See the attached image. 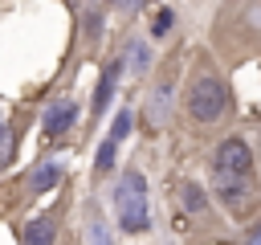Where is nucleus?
Instances as JSON below:
<instances>
[{
  "label": "nucleus",
  "mask_w": 261,
  "mask_h": 245,
  "mask_svg": "<svg viewBox=\"0 0 261 245\" xmlns=\"http://www.w3.org/2000/svg\"><path fill=\"white\" fill-rule=\"evenodd\" d=\"M216 53L241 61L261 45V0H224L212 24Z\"/></svg>",
  "instance_id": "nucleus-1"
},
{
  "label": "nucleus",
  "mask_w": 261,
  "mask_h": 245,
  "mask_svg": "<svg viewBox=\"0 0 261 245\" xmlns=\"http://www.w3.org/2000/svg\"><path fill=\"white\" fill-rule=\"evenodd\" d=\"M184 110H188V118L200 122V127H212V122H220V118L232 110V90H228V82H224V74H220L216 65L192 69L188 90H184Z\"/></svg>",
  "instance_id": "nucleus-2"
},
{
  "label": "nucleus",
  "mask_w": 261,
  "mask_h": 245,
  "mask_svg": "<svg viewBox=\"0 0 261 245\" xmlns=\"http://www.w3.org/2000/svg\"><path fill=\"white\" fill-rule=\"evenodd\" d=\"M110 204H114V220H118L122 233L139 237V233L151 229V200H147V180H143V172H135V167L122 172L118 184H114V192H110Z\"/></svg>",
  "instance_id": "nucleus-3"
},
{
  "label": "nucleus",
  "mask_w": 261,
  "mask_h": 245,
  "mask_svg": "<svg viewBox=\"0 0 261 245\" xmlns=\"http://www.w3.org/2000/svg\"><path fill=\"white\" fill-rule=\"evenodd\" d=\"M253 147L241 139V135H228V139H220L216 143V151H212V176H245V180H253Z\"/></svg>",
  "instance_id": "nucleus-4"
},
{
  "label": "nucleus",
  "mask_w": 261,
  "mask_h": 245,
  "mask_svg": "<svg viewBox=\"0 0 261 245\" xmlns=\"http://www.w3.org/2000/svg\"><path fill=\"white\" fill-rule=\"evenodd\" d=\"M212 188H216V200L232 216L249 212V204H253V180H245V176H212Z\"/></svg>",
  "instance_id": "nucleus-5"
},
{
  "label": "nucleus",
  "mask_w": 261,
  "mask_h": 245,
  "mask_svg": "<svg viewBox=\"0 0 261 245\" xmlns=\"http://www.w3.org/2000/svg\"><path fill=\"white\" fill-rule=\"evenodd\" d=\"M122 74H126V57H114V61L102 69V78H98V86H94V94H90V114H94V118H102V114L110 110V102H114V94H118Z\"/></svg>",
  "instance_id": "nucleus-6"
},
{
  "label": "nucleus",
  "mask_w": 261,
  "mask_h": 245,
  "mask_svg": "<svg viewBox=\"0 0 261 245\" xmlns=\"http://www.w3.org/2000/svg\"><path fill=\"white\" fill-rule=\"evenodd\" d=\"M73 122H77V102H73V98H53V102L45 106V114H41V131H45L49 139L65 135Z\"/></svg>",
  "instance_id": "nucleus-7"
},
{
  "label": "nucleus",
  "mask_w": 261,
  "mask_h": 245,
  "mask_svg": "<svg viewBox=\"0 0 261 245\" xmlns=\"http://www.w3.org/2000/svg\"><path fill=\"white\" fill-rule=\"evenodd\" d=\"M171 102H175V82L163 78V82L151 90V98H147V122H151V127H167V118H171Z\"/></svg>",
  "instance_id": "nucleus-8"
},
{
  "label": "nucleus",
  "mask_w": 261,
  "mask_h": 245,
  "mask_svg": "<svg viewBox=\"0 0 261 245\" xmlns=\"http://www.w3.org/2000/svg\"><path fill=\"white\" fill-rule=\"evenodd\" d=\"M53 241H57V212H37L20 233V245H53Z\"/></svg>",
  "instance_id": "nucleus-9"
},
{
  "label": "nucleus",
  "mask_w": 261,
  "mask_h": 245,
  "mask_svg": "<svg viewBox=\"0 0 261 245\" xmlns=\"http://www.w3.org/2000/svg\"><path fill=\"white\" fill-rule=\"evenodd\" d=\"M61 176H65V163H61V159H45V163L33 167V176H29V192H33V196H45L49 188L61 184Z\"/></svg>",
  "instance_id": "nucleus-10"
},
{
  "label": "nucleus",
  "mask_w": 261,
  "mask_h": 245,
  "mask_svg": "<svg viewBox=\"0 0 261 245\" xmlns=\"http://www.w3.org/2000/svg\"><path fill=\"white\" fill-rule=\"evenodd\" d=\"M122 57H126V69H130L135 78H143V74L151 69V49H147V41H130V45L122 49Z\"/></svg>",
  "instance_id": "nucleus-11"
},
{
  "label": "nucleus",
  "mask_w": 261,
  "mask_h": 245,
  "mask_svg": "<svg viewBox=\"0 0 261 245\" xmlns=\"http://www.w3.org/2000/svg\"><path fill=\"white\" fill-rule=\"evenodd\" d=\"M179 196H184V208H188V212H196V216L208 212V192H204V184L184 180V184H179Z\"/></svg>",
  "instance_id": "nucleus-12"
},
{
  "label": "nucleus",
  "mask_w": 261,
  "mask_h": 245,
  "mask_svg": "<svg viewBox=\"0 0 261 245\" xmlns=\"http://www.w3.org/2000/svg\"><path fill=\"white\" fill-rule=\"evenodd\" d=\"M118 147H122V143H114L110 135L98 143V151H94V172H98V176H106V172L114 167V159H118Z\"/></svg>",
  "instance_id": "nucleus-13"
},
{
  "label": "nucleus",
  "mask_w": 261,
  "mask_h": 245,
  "mask_svg": "<svg viewBox=\"0 0 261 245\" xmlns=\"http://www.w3.org/2000/svg\"><path fill=\"white\" fill-rule=\"evenodd\" d=\"M130 131H135V110H130V106H122V110L114 114V122H110V131H106V135H110L114 143H126V135H130Z\"/></svg>",
  "instance_id": "nucleus-14"
},
{
  "label": "nucleus",
  "mask_w": 261,
  "mask_h": 245,
  "mask_svg": "<svg viewBox=\"0 0 261 245\" xmlns=\"http://www.w3.org/2000/svg\"><path fill=\"white\" fill-rule=\"evenodd\" d=\"M171 29H175V8H167V4H163V8L151 16V41H163Z\"/></svg>",
  "instance_id": "nucleus-15"
},
{
  "label": "nucleus",
  "mask_w": 261,
  "mask_h": 245,
  "mask_svg": "<svg viewBox=\"0 0 261 245\" xmlns=\"http://www.w3.org/2000/svg\"><path fill=\"white\" fill-rule=\"evenodd\" d=\"M86 245H114L110 241V229H106V220L98 212H90V220H86Z\"/></svg>",
  "instance_id": "nucleus-16"
},
{
  "label": "nucleus",
  "mask_w": 261,
  "mask_h": 245,
  "mask_svg": "<svg viewBox=\"0 0 261 245\" xmlns=\"http://www.w3.org/2000/svg\"><path fill=\"white\" fill-rule=\"evenodd\" d=\"M12 159V127H8V118L0 114V167Z\"/></svg>",
  "instance_id": "nucleus-17"
},
{
  "label": "nucleus",
  "mask_w": 261,
  "mask_h": 245,
  "mask_svg": "<svg viewBox=\"0 0 261 245\" xmlns=\"http://www.w3.org/2000/svg\"><path fill=\"white\" fill-rule=\"evenodd\" d=\"M245 245H261V225H253V229L245 233Z\"/></svg>",
  "instance_id": "nucleus-18"
},
{
  "label": "nucleus",
  "mask_w": 261,
  "mask_h": 245,
  "mask_svg": "<svg viewBox=\"0 0 261 245\" xmlns=\"http://www.w3.org/2000/svg\"><path fill=\"white\" fill-rule=\"evenodd\" d=\"M147 4H151V0H126V8H130V12H139V8H147Z\"/></svg>",
  "instance_id": "nucleus-19"
},
{
  "label": "nucleus",
  "mask_w": 261,
  "mask_h": 245,
  "mask_svg": "<svg viewBox=\"0 0 261 245\" xmlns=\"http://www.w3.org/2000/svg\"><path fill=\"white\" fill-rule=\"evenodd\" d=\"M102 4H126V0H102Z\"/></svg>",
  "instance_id": "nucleus-20"
}]
</instances>
